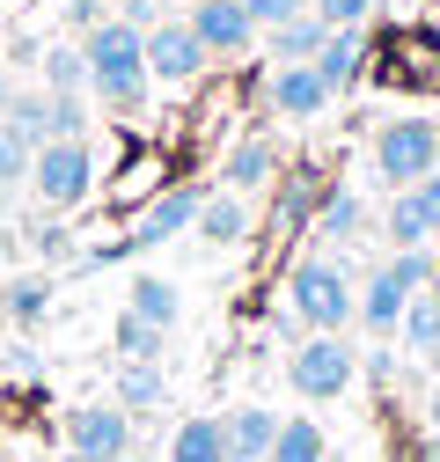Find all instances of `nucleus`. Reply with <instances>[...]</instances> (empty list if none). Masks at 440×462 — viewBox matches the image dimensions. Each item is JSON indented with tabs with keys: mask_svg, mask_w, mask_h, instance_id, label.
I'll return each instance as SVG.
<instances>
[{
	"mask_svg": "<svg viewBox=\"0 0 440 462\" xmlns=\"http://www.w3.org/2000/svg\"><path fill=\"white\" fill-rule=\"evenodd\" d=\"M81 60H88V96H103L110 110H140L154 74H147V30L103 15L88 37H81Z\"/></svg>",
	"mask_w": 440,
	"mask_h": 462,
	"instance_id": "f257e3e1",
	"label": "nucleus"
},
{
	"mask_svg": "<svg viewBox=\"0 0 440 462\" xmlns=\"http://www.w3.org/2000/svg\"><path fill=\"white\" fill-rule=\"evenodd\" d=\"M287 309L308 323V330H330V337H345V323H353V309H360V286H353V272H345V257H301L294 272H287Z\"/></svg>",
	"mask_w": 440,
	"mask_h": 462,
	"instance_id": "f03ea898",
	"label": "nucleus"
},
{
	"mask_svg": "<svg viewBox=\"0 0 440 462\" xmlns=\"http://www.w3.org/2000/svg\"><path fill=\"white\" fill-rule=\"evenodd\" d=\"M440 169V125L433 118H390L374 133V177L390 191H411Z\"/></svg>",
	"mask_w": 440,
	"mask_h": 462,
	"instance_id": "7ed1b4c3",
	"label": "nucleus"
},
{
	"mask_svg": "<svg viewBox=\"0 0 440 462\" xmlns=\"http://www.w3.org/2000/svg\"><path fill=\"white\" fill-rule=\"evenodd\" d=\"M433 279V264L418 257V250H397L390 264H374L367 272V286H360V323L374 330V337H397V323H404V309H411V294Z\"/></svg>",
	"mask_w": 440,
	"mask_h": 462,
	"instance_id": "20e7f679",
	"label": "nucleus"
},
{
	"mask_svg": "<svg viewBox=\"0 0 440 462\" xmlns=\"http://www.w3.org/2000/svg\"><path fill=\"white\" fill-rule=\"evenodd\" d=\"M30 191H37V206H51V213H74V206L96 191V147H88V140H44L37 162H30Z\"/></svg>",
	"mask_w": 440,
	"mask_h": 462,
	"instance_id": "39448f33",
	"label": "nucleus"
},
{
	"mask_svg": "<svg viewBox=\"0 0 440 462\" xmlns=\"http://www.w3.org/2000/svg\"><path fill=\"white\" fill-rule=\"evenodd\" d=\"M353 374H360L353 345H345V337H330V330H308V337L294 345V360H287V382H294L308 403L345 396V389H353Z\"/></svg>",
	"mask_w": 440,
	"mask_h": 462,
	"instance_id": "423d86ee",
	"label": "nucleus"
},
{
	"mask_svg": "<svg viewBox=\"0 0 440 462\" xmlns=\"http://www.w3.org/2000/svg\"><path fill=\"white\" fill-rule=\"evenodd\" d=\"M67 455H81V462L133 455V411L125 403H81V411L67 419Z\"/></svg>",
	"mask_w": 440,
	"mask_h": 462,
	"instance_id": "0eeeda50",
	"label": "nucleus"
},
{
	"mask_svg": "<svg viewBox=\"0 0 440 462\" xmlns=\"http://www.w3.org/2000/svg\"><path fill=\"white\" fill-rule=\"evenodd\" d=\"M206 60H213V51L191 37V23H170V15H161V23L147 30V74H154V81L184 88V81H198V74H206Z\"/></svg>",
	"mask_w": 440,
	"mask_h": 462,
	"instance_id": "6e6552de",
	"label": "nucleus"
},
{
	"mask_svg": "<svg viewBox=\"0 0 440 462\" xmlns=\"http://www.w3.org/2000/svg\"><path fill=\"white\" fill-rule=\"evenodd\" d=\"M184 23H191V37L213 51V60H235V51H250V44H257V23L243 15V0H198Z\"/></svg>",
	"mask_w": 440,
	"mask_h": 462,
	"instance_id": "1a4fd4ad",
	"label": "nucleus"
},
{
	"mask_svg": "<svg viewBox=\"0 0 440 462\" xmlns=\"http://www.w3.org/2000/svg\"><path fill=\"white\" fill-rule=\"evenodd\" d=\"M198 206H206V191H198V184H177V191L147 199V213L133 220V236H125V243H133V257H140V250H154V243H170V236H184V227L198 220Z\"/></svg>",
	"mask_w": 440,
	"mask_h": 462,
	"instance_id": "9d476101",
	"label": "nucleus"
},
{
	"mask_svg": "<svg viewBox=\"0 0 440 462\" xmlns=\"http://www.w3.org/2000/svg\"><path fill=\"white\" fill-rule=\"evenodd\" d=\"M440 236V169L426 184H411V191H397V206H390V243L397 250H418V243H433Z\"/></svg>",
	"mask_w": 440,
	"mask_h": 462,
	"instance_id": "9b49d317",
	"label": "nucleus"
},
{
	"mask_svg": "<svg viewBox=\"0 0 440 462\" xmlns=\"http://www.w3.org/2000/svg\"><path fill=\"white\" fill-rule=\"evenodd\" d=\"M264 103L280 110V118H316V110L330 103V88H323V74H316V67H271Z\"/></svg>",
	"mask_w": 440,
	"mask_h": 462,
	"instance_id": "f8f14e48",
	"label": "nucleus"
},
{
	"mask_svg": "<svg viewBox=\"0 0 440 462\" xmlns=\"http://www.w3.org/2000/svg\"><path fill=\"white\" fill-rule=\"evenodd\" d=\"M316 74H323L330 96H345V88L367 74V30H330L323 51H316Z\"/></svg>",
	"mask_w": 440,
	"mask_h": 462,
	"instance_id": "ddd939ff",
	"label": "nucleus"
},
{
	"mask_svg": "<svg viewBox=\"0 0 440 462\" xmlns=\"http://www.w3.org/2000/svg\"><path fill=\"white\" fill-rule=\"evenodd\" d=\"M220 440H228V462H271V440H280V419L243 403V411L220 419Z\"/></svg>",
	"mask_w": 440,
	"mask_h": 462,
	"instance_id": "4468645a",
	"label": "nucleus"
},
{
	"mask_svg": "<svg viewBox=\"0 0 440 462\" xmlns=\"http://www.w3.org/2000/svg\"><path fill=\"white\" fill-rule=\"evenodd\" d=\"M264 37H271V67H316V51H323L330 23H323V15H294V23L264 30Z\"/></svg>",
	"mask_w": 440,
	"mask_h": 462,
	"instance_id": "2eb2a0df",
	"label": "nucleus"
},
{
	"mask_svg": "<svg viewBox=\"0 0 440 462\" xmlns=\"http://www.w3.org/2000/svg\"><path fill=\"white\" fill-rule=\"evenodd\" d=\"M271 177H280V154H271V140H243L228 162H220V184H228L235 199L257 191V184H271Z\"/></svg>",
	"mask_w": 440,
	"mask_h": 462,
	"instance_id": "dca6fc26",
	"label": "nucleus"
},
{
	"mask_svg": "<svg viewBox=\"0 0 440 462\" xmlns=\"http://www.w3.org/2000/svg\"><path fill=\"white\" fill-rule=\"evenodd\" d=\"M360 227H367V206L338 184V191H323V206H316V236L330 243V250H345V243H360Z\"/></svg>",
	"mask_w": 440,
	"mask_h": 462,
	"instance_id": "f3484780",
	"label": "nucleus"
},
{
	"mask_svg": "<svg viewBox=\"0 0 440 462\" xmlns=\"http://www.w3.org/2000/svg\"><path fill=\"white\" fill-rule=\"evenodd\" d=\"M191 227H198L213 250H228V243H243V236H250V206H243L235 191H220V199H206V206H198V220H191Z\"/></svg>",
	"mask_w": 440,
	"mask_h": 462,
	"instance_id": "a211bd4d",
	"label": "nucleus"
},
{
	"mask_svg": "<svg viewBox=\"0 0 440 462\" xmlns=\"http://www.w3.org/2000/svg\"><path fill=\"white\" fill-rule=\"evenodd\" d=\"M397 330H404L411 353H426V360L440 353V279H426L418 294H411V309H404V323H397Z\"/></svg>",
	"mask_w": 440,
	"mask_h": 462,
	"instance_id": "6ab92c4d",
	"label": "nucleus"
},
{
	"mask_svg": "<svg viewBox=\"0 0 440 462\" xmlns=\"http://www.w3.org/2000/svg\"><path fill=\"white\" fill-rule=\"evenodd\" d=\"M37 88H51V96H88V60H81V44H51L44 60H37Z\"/></svg>",
	"mask_w": 440,
	"mask_h": 462,
	"instance_id": "aec40b11",
	"label": "nucleus"
},
{
	"mask_svg": "<svg viewBox=\"0 0 440 462\" xmlns=\"http://www.w3.org/2000/svg\"><path fill=\"white\" fill-rule=\"evenodd\" d=\"M125 316H140V323H154V330H170V323H177V286H170V279H154V272H140Z\"/></svg>",
	"mask_w": 440,
	"mask_h": 462,
	"instance_id": "412c9836",
	"label": "nucleus"
},
{
	"mask_svg": "<svg viewBox=\"0 0 440 462\" xmlns=\"http://www.w3.org/2000/svg\"><path fill=\"white\" fill-rule=\"evenodd\" d=\"M323 177H316V169H287V177H280V220L287 227H301V220H316V206H323Z\"/></svg>",
	"mask_w": 440,
	"mask_h": 462,
	"instance_id": "4be33fe9",
	"label": "nucleus"
},
{
	"mask_svg": "<svg viewBox=\"0 0 440 462\" xmlns=\"http://www.w3.org/2000/svg\"><path fill=\"white\" fill-rule=\"evenodd\" d=\"M271 462H330V440H323V426H316V419H280Z\"/></svg>",
	"mask_w": 440,
	"mask_h": 462,
	"instance_id": "5701e85b",
	"label": "nucleus"
},
{
	"mask_svg": "<svg viewBox=\"0 0 440 462\" xmlns=\"http://www.w3.org/2000/svg\"><path fill=\"white\" fill-rule=\"evenodd\" d=\"M170 462H228V440H220V419H184L170 440Z\"/></svg>",
	"mask_w": 440,
	"mask_h": 462,
	"instance_id": "b1692460",
	"label": "nucleus"
},
{
	"mask_svg": "<svg viewBox=\"0 0 440 462\" xmlns=\"http://www.w3.org/2000/svg\"><path fill=\"white\" fill-rule=\"evenodd\" d=\"M0 118H8V125H15L30 147H44V140H51V96H44V88H15Z\"/></svg>",
	"mask_w": 440,
	"mask_h": 462,
	"instance_id": "393cba45",
	"label": "nucleus"
},
{
	"mask_svg": "<svg viewBox=\"0 0 440 462\" xmlns=\"http://www.w3.org/2000/svg\"><path fill=\"white\" fill-rule=\"evenodd\" d=\"M110 403H125V411H154L161 403V360H125L118 367V396Z\"/></svg>",
	"mask_w": 440,
	"mask_h": 462,
	"instance_id": "a878e982",
	"label": "nucleus"
},
{
	"mask_svg": "<svg viewBox=\"0 0 440 462\" xmlns=\"http://www.w3.org/2000/svg\"><path fill=\"white\" fill-rule=\"evenodd\" d=\"M30 162H37V147H30L8 118H0V199H15V191L30 184Z\"/></svg>",
	"mask_w": 440,
	"mask_h": 462,
	"instance_id": "bb28decb",
	"label": "nucleus"
},
{
	"mask_svg": "<svg viewBox=\"0 0 440 462\" xmlns=\"http://www.w3.org/2000/svg\"><path fill=\"white\" fill-rule=\"evenodd\" d=\"M0 309H8L15 323H37L51 309V279H8V294H0Z\"/></svg>",
	"mask_w": 440,
	"mask_h": 462,
	"instance_id": "cd10ccee",
	"label": "nucleus"
},
{
	"mask_svg": "<svg viewBox=\"0 0 440 462\" xmlns=\"http://www.w3.org/2000/svg\"><path fill=\"white\" fill-rule=\"evenodd\" d=\"M161 337H170V330H154L140 316H118V353L125 360H161Z\"/></svg>",
	"mask_w": 440,
	"mask_h": 462,
	"instance_id": "c85d7f7f",
	"label": "nucleus"
},
{
	"mask_svg": "<svg viewBox=\"0 0 440 462\" xmlns=\"http://www.w3.org/2000/svg\"><path fill=\"white\" fill-rule=\"evenodd\" d=\"M374 8H381V0H308V15H323L330 30H367Z\"/></svg>",
	"mask_w": 440,
	"mask_h": 462,
	"instance_id": "c756f323",
	"label": "nucleus"
},
{
	"mask_svg": "<svg viewBox=\"0 0 440 462\" xmlns=\"http://www.w3.org/2000/svg\"><path fill=\"white\" fill-rule=\"evenodd\" d=\"M51 140H88V103L81 96H51Z\"/></svg>",
	"mask_w": 440,
	"mask_h": 462,
	"instance_id": "7c9ffc66",
	"label": "nucleus"
},
{
	"mask_svg": "<svg viewBox=\"0 0 440 462\" xmlns=\"http://www.w3.org/2000/svg\"><path fill=\"white\" fill-rule=\"evenodd\" d=\"M243 15H250V23H257V37H264V30H280V23L308 15V0H243Z\"/></svg>",
	"mask_w": 440,
	"mask_h": 462,
	"instance_id": "2f4dec72",
	"label": "nucleus"
},
{
	"mask_svg": "<svg viewBox=\"0 0 440 462\" xmlns=\"http://www.w3.org/2000/svg\"><path fill=\"white\" fill-rule=\"evenodd\" d=\"M67 23H74V30H96V23H103V0H67Z\"/></svg>",
	"mask_w": 440,
	"mask_h": 462,
	"instance_id": "473e14b6",
	"label": "nucleus"
},
{
	"mask_svg": "<svg viewBox=\"0 0 440 462\" xmlns=\"http://www.w3.org/2000/svg\"><path fill=\"white\" fill-rule=\"evenodd\" d=\"M37 250L60 257V250H67V227H60V220H37Z\"/></svg>",
	"mask_w": 440,
	"mask_h": 462,
	"instance_id": "72a5a7b5",
	"label": "nucleus"
},
{
	"mask_svg": "<svg viewBox=\"0 0 440 462\" xmlns=\"http://www.w3.org/2000/svg\"><path fill=\"white\" fill-rule=\"evenodd\" d=\"M8 96H15V81H8V60H0V110H8Z\"/></svg>",
	"mask_w": 440,
	"mask_h": 462,
	"instance_id": "f704fd0d",
	"label": "nucleus"
},
{
	"mask_svg": "<svg viewBox=\"0 0 440 462\" xmlns=\"http://www.w3.org/2000/svg\"><path fill=\"white\" fill-rule=\"evenodd\" d=\"M426 419H433V433H440V389H433V403H426Z\"/></svg>",
	"mask_w": 440,
	"mask_h": 462,
	"instance_id": "c9c22d12",
	"label": "nucleus"
},
{
	"mask_svg": "<svg viewBox=\"0 0 440 462\" xmlns=\"http://www.w3.org/2000/svg\"><path fill=\"white\" fill-rule=\"evenodd\" d=\"M418 462H440V433H433V440H426V455H418Z\"/></svg>",
	"mask_w": 440,
	"mask_h": 462,
	"instance_id": "e433bc0d",
	"label": "nucleus"
},
{
	"mask_svg": "<svg viewBox=\"0 0 440 462\" xmlns=\"http://www.w3.org/2000/svg\"><path fill=\"white\" fill-rule=\"evenodd\" d=\"M110 462H147V455H110Z\"/></svg>",
	"mask_w": 440,
	"mask_h": 462,
	"instance_id": "4c0bfd02",
	"label": "nucleus"
},
{
	"mask_svg": "<svg viewBox=\"0 0 440 462\" xmlns=\"http://www.w3.org/2000/svg\"><path fill=\"white\" fill-rule=\"evenodd\" d=\"M60 462H81V455H60Z\"/></svg>",
	"mask_w": 440,
	"mask_h": 462,
	"instance_id": "58836bf2",
	"label": "nucleus"
},
{
	"mask_svg": "<svg viewBox=\"0 0 440 462\" xmlns=\"http://www.w3.org/2000/svg\"><path fill=\"white\" fill-rule=\"evenodd\" d=\"M184 8H198V0H184Z\"/></svg>",
	"mask_w": 440,
	"mask_h": 462,
	"instance_id": "ea45409f",
	"label": "nucleus"
},
{
	"mask_svg": "<svg viewBox=\"0 0 440 462\" xmlns=\"http://www.w3.org/2000/svg\"><path fill=\"white\" fill-rule=\"evenodd\" d=\"M433 15H440V0H433Z\"/></svg>",
	"mask_w": 440,
	"mask_h": 462,
	"instance_id": "a19ab883",
	"label": "nucleus"
},
{
	"mask_svg": "<svg viewBox=\"0 0 440 462\" xmlns=\"http://www.w3.org/2000/svg\"><path fill=\"white\" fill-rule=\"evenodd\" d=\"M433 367H440V353H433Z\"/></svg>",
	"mask_w": 440,
	"mask_h": 462,
	"instance_id": "79ce46f5",
	"label": "nucleus"
}]
</instances>
